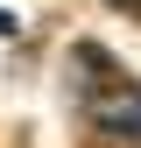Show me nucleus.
I'll list each match as a JSON object with an SVG mask.
<instances>
[{"mask_svg": "<svg viewBox=\"0 0 141 148\" xmlns=\"http://www.w3.org/2000/svg\"><path fill=\"white\" fill-rule=\"evenodd\" d=\"M85 120H92V134H106V141H141V92L127 78L85 85Z\"/></svg>", "mask_w": 141, "mask_h": 148, "instance_id": "f257e3e1", "label": "nucleus"}, {"mask_svg": "<svg viewBox=\"0 0 141 148\" xmlns=\"http://www.w3.org/2000/svg\"><path fill=\"white\" fill-rule=\"evenodd\" d=\"M0 35H14V14H7V7H0Z\"/></svg>", "mask_w": 141, "mask_h": 148, "instance_id": "f03ea898", "label": "nucleus"}]
</instances>
